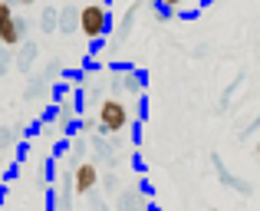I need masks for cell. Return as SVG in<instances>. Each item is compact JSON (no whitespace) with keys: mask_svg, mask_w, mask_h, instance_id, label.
Segmentation results:
<instances>
[{"mask_svg":"<svg viewBox=\"0 0 260 211\" xmlns=\"http://www.w3.org/2000/svg\"><path fill=\"white\" fill-rule=\"evenodd\" d=\"M79 30H83V37L92 40V43L106 40L109 30H112V10H109V4H86V7H79Z\"/></svg>","mask_w":260,"mask_h":211,"instance_id":"6da1fadb","label":"cell"},{"mask_svg":"<svg viewBox=\"0 0 260 211\" xmlns=\"http://www.w3.org/2000/svg\"><path fill=\"white\" fill-rule=\"evenodd\" d=\"M125 126H128V106L122 103V99H115V96L102 99L99 103V132L102 135H115Z\"/></svg>","mask_w":260,"mask_h":211,"instance_id":"7a4b0ae2","label":"cell"},{"mask_svg":"<svg viewBox=\"0 0 260 211\" xmlns=\"http://www.w3.org/2000/svg\"><path fill=\"white\" fill-rule=\"evenodd\" d=\"M26 37V20L13 10L10 4H0V43L4 46H20Z\"/></svg>","mask_w":260,"mask_h":211,"instance_id":"3957f363","label":"cell"},{"mask_svg":"<svg viewBox=\"0 0 260 211\" xmlns=\"http://www.w3.org/2000/svg\"><path fill=\"white\" fill-rule=\"evenodd\" d=\"M95 185H99V165H95V162H79V165L73 168V192L92 195Z\"/></svg>","mask_w":260,"mask_h":211,"instance_id":"277c9868","label":"cell"},{"mask_svg":"<svg viewBox=\"0 0 260 211\" xmlns=\"http://www.w3.org/2000/svg\"><path fill=\"white\" fill-rule=\"evenodd\" d=\"M56 23H59V10H56V7H46V10H43V20H40V30L53 33V30H56Z\"/></svg>","mask_w":260,"mask_h":211,"instance_id":"5b68a950","label":"cell"},{"mask_svg":"<svg viewBox=\"0 0 260 211\" xmlns=\"http://www.w3.org/2000/svg\"><path fill=\"white\" fill-rule=\"evenodd\" d=\"M59 20H63V30H73V23L79 26V7H66V10L59 13Z\"/></svg>","mask_w":260,"mask_h":211,"instance_id":"8992f818","label":"cell"},{"mask_svg":"<svg viewBox=\"0 0 260 211\" xmlns=\"http://www.w3.org/2000/svg\"><path fill=\"white\" fill-rule=\"evenodd\" d=\"M122 86H125L128 93H142V76H139V73H128V76H125V83H122Z\"/></svg>","mask_w":260,"mask_h":211,"instance_id":"52a82bcc","label":"cell"},{"mask_svg":"<svg viewBox=\"0 0 260 211\" xmlns=\"http://www.w3.org/2000/svg\"><path fill=\"white\" fill-rule=\"evenodd\" d=\"M13 142H17V132H13V129H0V148L13 145Z\"/></svg>","mask_w":260,"mask_h":211,"instance_id":"ba28073f","label":"cell"},{"mask_svg":"<svg viewBox=\"0 0 260 211\" xmlns=\"http://www.w3.org/2000/svg\"><path fill=\"white\" fill-rule=\"evenodd\" d=\"M33 53H37V46H33V43H26V50H23V56H20V66H23V70H26V66H30V63H33Z\"/></svg>","mask_w":260,"mask_h":211,"instance_id":"9c48e42d","label":"cell"},{"mask_svg":"<svg viewBox=\"0 0 260 211\" xmlns=\"http://www.w3.org/2000/svg\"><path fill=\"white\" fill-rule=\"evenodd\" d=\"M79 129H83V132H92V129H99V126H95L92 119H83V122H79Z\"/></svg>","mask_w":260,"mask_h":211,"instance_id":"30bf717a","label":"cell"},{"mask_svg":"<svg viewBox=\"0 0 260 211\" xmlns=\"http://www.w3.org/2000/svg\"><path fill=\"white\" fill-rule=\"evenodd\" d=\"M7 70V56H4V53H0V73H4Z\"/></svg>","mask_w":260,"mask_h":211,"instance_id":"8fae6325","label":"cell"},{"mask_svg":"<svg viewBox=\"0 0 260 211\" xmlns=\"http://www.w3.org/2000/svg\"><path fill=\"white\" fill-rule=\"evenodd\" d=\"M257 162H260V142H257Z\"/></svg>","mask_w":260,"mask_h":211,"instance_id":"7c38bea8","label":"cell"},{"mask_svg":"<svg viewBox=\"0 0 260 211\" xmlns=\"http://www.w3.org/2000/svg\"><path fill=\"white\" fill-rule=\"evenodd\" d=\"M0 165H4V152H0Z\"/></svg>","mask_w":260,"mask_h":211,"instance_id":"4fadbf2b","label":"cell"}]
</instances>
